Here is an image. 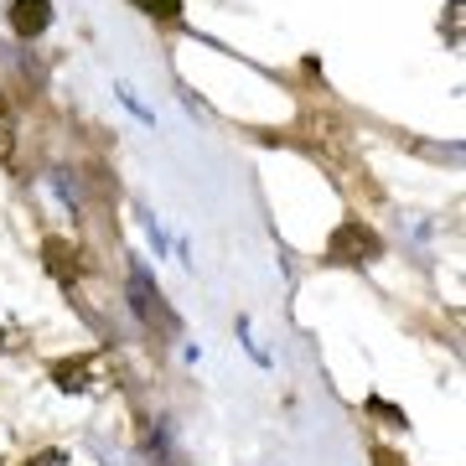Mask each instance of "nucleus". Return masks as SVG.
Masks as SVG:
<instances>
[{
  "instance_id": "1",
  "label": "nucleus",
  "mask_w": 466,
  "mask_h": 466,
  "mask_svg": "<svg viewBox=\"0 0 466 466\" xmlns=\"http://www.w3.org/2000/svg\"><path fill=\"white\" fill-rule=\"evenodd\" d=\"M47 379L67 400H94L115 383V363H109V352H73V358H52Z\"/></svg>"
},
{
  "instance_id": "2",
  "label": "nucleus",
  "mask_w": 466,
  "mask_h": 466,
  "mask_svg": "<svg viewBox=\"0 0 466 466\" xmlns=\"http://www.w3.org/2000/svg\"><path fill=\"white\" fill-rule=\"evenodd\" d=\"M383 259V238L379 228H368L363 218H342L327 238V265H348V269H363V265H379Z\"/></svg>"
},
{
  "instance_id": "3",
  "label": "nucleus",
  "mask_w": 466,
  "mask_h": 466,
  "mask_svg": "<svg viewBox=\"0 0 466 466\" xmlns=\"http://www.w3.org/2000/svg\"><path fill=\"white\" fill-rule=\"evenodd\" d=\"M42 265H47V275L63 285V290H73V285L88 275V254L78 249L73 238H63V233H47V238H42Z\"/></svg>"
},
{
  "instance_id": "4",
  "label": "nucleus",
  "mask_w": 466,
  "mask_h": 466,
  "mask_svg": "<svg viewBox=\"0 0 466 466\" xmlns=\"http://www.w3.org/2000/svg\"><path fill=\"white\" fill-rule=\"evenodd\" d=\"M130 300H135V317L146 321V327H161V332H177V317H171V306L161 300V290L135 269L130 275Z\"/></svg>"
},
{
  "instance_id": "5",
  "label": "nucleus",
  "mask_w": 466,
  "mask_h": 466,
  "mask_svg": "<svg viewBox=\"0 0 466 466\" xmlns=\"http://www.w3.org/2000/svg\"><path fill=\"white\" fill-rule=\"evenodd\" d=\"M47 26H52V0H11V32L21 42H36Z\"/></svg>"
},
{
  "instance_id": "6",
  "label": "nucleus",
  "mask_w": 466,
  "mask_h": 466,
  "mask_svg": "<svg viewBox=\"0 0 466 466\" xmlns=\"http://www.w3.org/2000/svg\"><path fill=\"white\" fill-rule=\"evenodd\" d=\"M26 342H32V332H26V321H21L16 311H11V306L0 300V352H21Z\"/></svg>"
},
{
  "instance_id": "7",
  "label": "nucleus",
  "mask_w": 466,
  "mask_h": 466,
  "mask_svg": "<svg viewBox=\"0 0 466 466\" xmlns=\"http://www.w3.org/2000/svg\"><path fill=\"white\" fill-rule=\"evenodd\" d=\"M11 140H16V109H11L5 88H0V161L11 156Z\"/></svg>"
},
{
  "instance_id": "8",
  "label": "nucleus",
  "mask_w": 466,
  "mask_h": 466,
  "mask_svg": "<svg viewBox=\"0 0 466 466\" xmlns=\"http://www.w3.org/2000/svg\"><path fill=\"white\" fill-rule=\"evenodd\" d=\"M135 5H146V16L156 21H182V0H135Z\"/></svg>"
},
{
  "instance_id": "9",
  "label": "nucleus",
  "mask_w": 466,
  "mask_h": 466,
  "mask_svg": "<svg viewBox=\"0 0 466 466\" xmlns=\"http://www.w3.org/2000/svg\"><path fill=\"white\" fill-rule=\"evenodd\" d=\"M368 415H379V420H389V425H410V420H404V410H394V404H383L379 394H373V400H368Z\"/></svg>"
},
{
  "instance_id": "10",
  "label": "nucleus",
  "mask_w": 466,
  "mask_h": 466,
  "mask_svg": "<svg viewBox=\"0 0 466 466\" xmlns=\"http://www.w3.org/2000/svg\"><path fill=\"white\" fill-rule=\"evenodd\" d=\"M21 466H67V456H63V451H36V456H32V461H21Z\"/></svg>"
},
{
  "instance_id": "11",
  "label": "nucleus",
  "mask_w": 466,
  "mask_h": 466,
  "mask_svg": "<svg viewBox=\"0 0 466 466\" xmlns=\"http://www.w3.org/2000/svg\"><path fill=\"white\" fill-rule=\"evenodd\" d=\"M373 461H379V466H410L400 451H389V446H373Z\"/></svg>"
}]
</instances>
